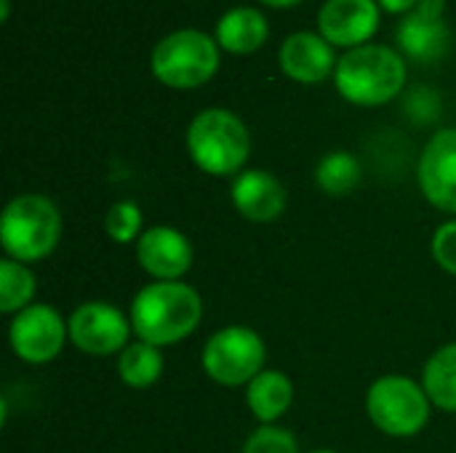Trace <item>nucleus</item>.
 Instances as JSON below:
<instances>
[{"label":"nucleus","mask_w":456,"mask_h":453,"mask_svg":"<svg viewBox=\"0 0 456 453\" xmlns=\"http://www.w3.org/2000/svg\"><path fill=\"white\" fill-rule=\"evenodd\" d=\"M321 35L334 45H358L379 27V8L374 0H329L318 16Z\"/></svg>","instance_id":"obj_13"},{"label":"nucleus","mask_w":456,"mask_h":453,"mask_svg":"<svg viewBox=\"0 0 456 453\" xmlns=\"http://www.w3.org/2000/svg\"><path fill=\"white\" fill-rule=\"evenodd\" d=\"M313 453H334V451H313Z\"/></svg>","instance_id":"obj_27"},{"label":"nucleus","mask_w":456,"mask_h":453,"mask_svg":"<svg viewBox=\"0 0 456 453\" xmlns=\"http://www.w3.org/2000/svg\"><path fill=\"white\" fill-rule=\"evenodd\" d=\"M216 67V43L200 29L171 32L152 51V72L160 83L171 88H198L214 77Z\"/></svg>","instance_id":"obj_5"},{"label":"nucleus","mask_w":456,"mask_h":453,"mask_svg":"<svg viewBox=\"0 0 456 453\" xmlns=\"http://www.w3.org/2000/svg\"><path fill=\"white\" fill-rule=\"evenodd\" d=\"M422 387L433 406L456 414V344L441 347L425 366Z\"/></svg>","instance_id":"obj_18"},{"label":"nucleus","mask_w":456,"mask_h":453,"mask_svg":"<svg viewBox=\"0 0 456 453\" xmlns=\"http://www.w3.org/2000/svg\"><path fill=\"white\" fill-rule=\"evenodd\" d=\"M104 230L115 243H131V240L142 238V211H139V206L128 203V200L115 203L107 211Z\"/></svg>","instance_id":"obj_22"},{"label":"nucleus","mask_w":456,"mask_h":453,"mask_svg":"<svg viewBox=\"0 0 456 453\" xmlns=\"http://www.w3.org/2000/svg\"><path fill=\"white\" fill-rule=\"evenodd\" d=\"M246 403L262 425L278 422L294 403V384L281 371H262L246 387Z\"/></svg>","instance_id":"obj_16"},{"label":"nucleus","mask_w":456,"mask_h":453,"mask_svg":"<svg viewBox=\"0 0 456 453\" xmlns=\"http://www.w3.org/2000/svg\"><path fill=\"white\" fill-rule=\"evenodd\" d=\"M187 150L200 171L230 176L248 160L251 139L238 115L227 109H203L187 128Z\"/></svg>","instance_id":"obj_4"},{"label":"nucleus","mask_w":456,"mask_h":453,"mask_svg":"<svg viewBox=\"0 0 456 453\" xmlns=\"http://www.w3.org/2000/svg\"><path fill=\"white\" fill-rule=\"evenodd\" d=\"M366 409L377 430L393 438H414L430 419V398L406 376H382L369 387Z\"/></svg>","instance_id":"obj_6"},{"label":"nucleus","mask_w":456,"mask_h":453,"mask_svg":"<svg viewBox=\"0 0 456 453\" xmlns=\"http://www.w3.org/2000/svg\"><path fill=\"white\" fill-rule=\"evenodd\" d=\"M265 342L246 326H227L216 331L203 347V371L222 387L251 384L265 366Z\"/></svg>","instance_id":"obj_7"},{"label":"nucleus","mask_w":456,"mask_h":453,"mask_svg":"<svg viewBox=\"0 0 456 453\" xmlns=\"http://www.w3.org/2000/svg\"><path fill=\"white\" fill-rule=\"evenodd\" d=\"M281 67L291 80L321 83L334 69V51L323 35L294 32L281 48Z\"/></svg>","instance_id":"obj_15"},{"label":"nucleus","mask_w":456,"mask_h":453,"mask_svg":"<svg viewBox=\"0 0 456 453\" xmlns=\"http://www.w3.org/2000/svg\"><path fill=\"white\" fill-rule=\"evenodd\" d=\"M446 0H419L406 19L398 24V45L417 61H438L452 40L449 27L444 24Z\"/></svg>","instance_id":"obj_11"},{"label":"nucleus","mask_w":456,"mask_h":453,"mask_svg":"<svg viewBox=\"0 0 456 453\" xmlns=\"http://www.w3.org/2000/svg\"><path fill=\"white\" fill-rule=\"evenodd\" d=\"M422 195L441 211L456 214V128L438 131L419 158Z\"/></svg>","instance_id":"obj_10"},{"label":"nucleus","mask_w":456,"mask_h":453,"mask_svg":"<svg viewBox=\"0 0 456 453\" xmlns=\"http://www.w3.org/2000/svg\"><path fill=\"white\" fill-rule=\"evenodd\" d=\"M243 453H299V446L289 430L265 425L246 441Z\"/></svg>","instance_id":"obj_23"},{"label":"nucleus","mask_w":456,"mask_h":453,"mask_svg":"<svg viewBox=\"0 0 456 453\" xmlns=\"http://www.w3.org/2000/svg\"><path fill=\"white\" fill-rule=\"evenodd\" d=\"M203 318L200 296L179 280H158L144 286L131 302V328L139 342L168 347L187 339Z\"/></svg>","instance_id":"obj_1"},{"label":"nucleus","mask_w":456,"mask_h":453,"mask_svg":"<svg viewBox=\"0 0 456 453\" xmlns=\"http://www.w3.org/2000/svg\"><path fill=\"white\" fill-rule=\"evenodd\" d=\"M262 3L275 5V8H283V5H294V3H299V0H262Z\"/></svg>","instance_id":"obj_26"},{"label":"nucleus","mask_w":456,"mask_h":453,"mask_svg":"<svg viewBox=\"0 0 456 453\" xmlns=\"http://www.w3.org/2000/svg\"><path fill=\"white\" fill-rule=\"evenodd\" d=\"M216 40L230 53H251L267 40V19L256 8H232L216 24Z\"/></svg>","instance_id":"obj_17"},{"label":"nucleus","mask_w":456,"mask_h":453,"mask_svg":"<svg viewBox=\"0 0 456 453\" xmlns=\"http://www.w3.org/2000/svg\"><path fill=\"white\" fill-rule=\"evenodd\" d=\"M315 182L326 195H347L361 182V163L350 152H331L318 163Z\"/></svg>","instance_id":"obj_20"},{"label":"nucleus","mask_w":456,"mask_h":453,"mask_svg":"<svg viewBox=\"0 0 456 453\" xmlns=\"http://www.w3.org/2000/svg\"><path fill=\"white\" fill-rule=\"evenodd\" d=\"M232 203L248 222H275L286 208L283 184L267 171H243L232 184Z\"/></svg>","instance_id":"obj_14"},{"label":"nucleus","mask_w":456,"mask_h":453,"mask_svg":"<svg viewBox=\"0 0 456 453\" xmlns=\"http://www.w3.org/2000/svg\"><path fill=\"white\" fill-rule=\"evenodd\" d=\"M61 238V216L45 195L13 198L0 219V243L8 259L21 264L45 259Z\"/></svg>","instance_id":"obj_3"},{"label":"nucleus","mask_w":456,"mask_h":453,"mask_svg":"<svg viewBox=\"0 0 456 453\" xmlns=\"http://www.w3.org/2000/svg\"><path fill=\"white\" fill-rule=\"evenodd\" d=\"M118 374L123 379V384L134 387V390H147L152 387L160 374H163V355H160V347H152L147 342H136V344H128L123 352H120V360H118Z\"/></svg>","instance_id":"obj_19"},{"label":"nucleus","mask_w":456,"mask_h":453,"mask_svg":"<svg viewBox=\"0 0 456 453\" xmlns=\"http://www.w3.org/2000/svg\"><path fill=\"white\" fill-rule=\"evenodd\" d=\"M32 296H35L32 272L16 259H3L0 262V312H21L29 307Z\"/></svg>","instance_id":"obj_21"},{"label":"nucleus","mask_w":456,"mask_h":453,"mask_svg":"<svg viewBox=\"0 0 456 453\" xmlns=\"http://www.w3.org/2000/svg\"><path fill=\"white\" fill-rule=\"evenodd\" d=\"M67 336L69 328L64 326L61 315L48 304H29L27 310L16 312L8 331L13 352L32 366L53 360L61 352Z\"/></svg>","instance_id":"obj_8"},{"label":"nucleus","mask_w":456,"mask_h":453,"mask_svg":"<svg viewBox=\"0 0 456 453\" xmlns=\"http://www.w3.org/2000/svg\"><path fill=\"white\" fill-rule=\"evenodd\" d=\"M379 3H382V8L390 11V13H403V11L409 13L419 0H379Z\"/></svg>","instance_id":"obj_25"},{"label":"nucleus","mask_w":456,"mask_h":453,"mask_svg":"<svg viewBox=\"0 0 456 453\" xmlns=\"http://www.w3.org/2000/svg\"><path fill=\"white\" fill-rule=\"evenodd\" d=\"M337 91L361 107H377L395 99L406 83L403 59L385 45H361L342 56L334 69Z\"/></svg>","instance_id":"obj_2"},{"label":"nucleus","mask_w":456,"mask_h":453,"mask_svg":"<svg viewBox=\"0 0 456 453\" xmlns=\"http://www.w3.org/2000/svg\"><path fill=\"white\" fill-rule=\"evenodd\" d=\"M433 256L449 275H456V219L441 224L433 235Z\"/></svg>","instance_id":"obj_24"},{"label":"nucleus","mask_w":456,"mask_h":453,"mask_svg":"<svg viewBox=\"0 0 456 453\" xmlns=\"http://www.w3.org/2000/svg\"><path fill=\"white\" fill-rule=\"evenodd\" d=\"M136 259L155 280H179L192 267V246L174 227H150L136 240Z\"/></svg>","instance_id":"obj_12"},{"label":"nucleus","mask_w":456,"mask_h":453,"mask_svg":"<svg viewBox=\"0 0 456 453\" xmlns=\"http://www.w3.org/2000/svg\"><path fill=\"white\" fill-rule=\"evenodd\" d=\"M131 318H126L118 307L107 302L80 304L67 320L69 339L80 352L88 355H112L128 347Z\"/></svg>","instance_id":"obj_9"}]
</instances>
